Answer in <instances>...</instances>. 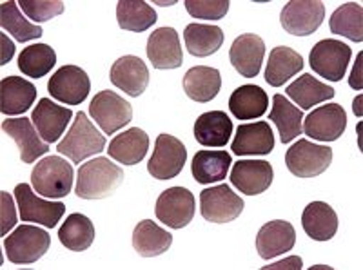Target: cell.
Instances as JSON below:
<instances>
[{
  "label": "cell",
  "instance_id": "cell-1",
  "mask_svg": "<svg viewBox=\"0 0 363 270\" xmlns=\"http://www.w3.org/2000/svg\"><path fill=\"white\" fill-rule=\"evenodd\" d=\"M124 184V171L109 158L99 156L80 165L74 193L82 200H102L115 193Z\"/></svg>",
  "mask_w": 363,
  "mask_h": 270
},
{
  "label": "cell",
  "instance_id": "cell-2",
  "mask_svg": "<svg viewBox=\"0 0 363 270\" xmlns=\"http://www.w3.org/2000/svg\"><path fill=\"white\" fill-rule=\"evenodd\" d=\"M73 165L62 156H48L35 165L31 172V185L35 193L50 200L66 198L73 189Z\"/></svg>",
  "mask_w": 363,
  "mask_h": 270
},
{
  "label": "cell",
  "instance_id": "cell-3",
  "mask_svg": "<svg viewBox=\"0 0 363 270\" xmlns=\"http://www.w3.org/2000/svg\"><path fill=\"white\" fill-rule=\"evenodd\" d=\"M104 149H106V138L96 129L95 123L89 122L87 115L82 111L74 116L69 133L57 145V151L60 154L67 156L77 165L86 160V158H89V156L102 152Z\"/></svg>",
  "mask_w": 363,
  "mask_h": 270
},
{
  "label": "cell",
  "instance_id": "cell-4",
  "mask_svg": "<svg viewBox=\"0 0 363 270\" xmlns=\"http://www.w3.org/2000/svg\"><path fill=\"white\" fill-rule=\"evenodd\" d=\"M50 234L33 225H21L4 240L6 256L15 265L37 263L50 250Z\"/></svg>",
  "mask_w": 363,
  "mask_h": 270
},
{
  "label": "cell",
  "instance_id": "cell-5",
  "mask_svg": "<svg viewBox=\"0 0 363 270\" xmlns=\"http://www.w3.org/2000/svg\"><path fill=\"white\" fill-rule=\"evenodd\" d=\"M333 162V149L318 145L309 140H298L285 154V165L298 178H314L329 169Z\"/></svg>",
  "mask_w": 363,
  "mask_h": 270
},
{
  "label": "cell",
  "instance_id": "cell-6",
  "mask_svg": "<svg viewBox=\"0 0 363 270\" xmlns=\"http://www.w3.org/2000/svg\"><path fill=\"white\" fill-rule=\"evenodd\" d=\"M15 200H17L21 220L24 223H40L48 229H55L66 213V205L62 201H48L38 198L33 191V185H17Z\"/></svg>",
  "mask_w": 363,
  "mask_h": 270
},
{
  "label": "cell",
  "instance_id": "cell-7",
  "mask_svg": "<svg viewBox=\"0 0 363 270\" xmlns=\"http://www.w3.org/2000/svg\"><path fill=\"white\" fill-rule=\"evenodd\" d=\"M352 51L342 40L325 38L320 40L309 55V64L316 74L330 82H340L345 77L347 66L351 62Z\"/></svg>",
  "mask_w": 363,
  "mask_h": 270
},
{
  "label": "cell",
  "instance_id": "cell-8",
  "mask_svg": "<svg viewBox=\"0 0 363 270\" xmlns=\"http://www.w3.org/2000/svg\"><path fill=\"white\" fill-rule=\"evenodd\" d=\"M89 116L106 135L120 131L133 120V107L113 91H100L89 103Z\"/></svg>",
  "mask_w": 363,
  "mask_h": 270
},
{
  "label": "cell",
  "instance_id": "cell-9",
  "mask_svg": "<svg viewBox=\"0 0 363 270\" xmlns=\"http://www.w3.org/2000/svg\"><path fill=\"white\" fill-rule=\"evenodd\" d=\"M200 213L211 223H231L244 213V200L225 184L203 189L200 193Z\"/></svg>",
  "mask_w": 363,
  "mask_h": 270
},
{
  "label": "cell",
  "instance_id": "cell-10",
  "mask_svg": "<svg viewBox=\"0 0 363 270\" xmlns=\"http://www.w3.org/2000/svg\"><path fill=\"white\" fill-rule=\"evenodd\" d=\"M325 6L320 0H291L280 13L281 28L294 37H309L322 26Z\"/></svg>",
  "mask_w": 363,
  "mask_h": 270
},
{
  "label": "cell",
  "instance_id": "cell-11",
  "mask_svg": "<svg viewBox=\"0 0 363 270\" xmlns=\"http://www.w3.org/2000/svg\"><path fill=\"white\" fill-rule=\"evenodd\" d=\"M187 162L186 145L171 135H160L157 138L153 156L147 164L149 174L155 180H173L182 172Z\"/></svg>",
  "mask_w": 363,
  "mask_h": 270
},
{
  "label": "cell",
  "instance_id": "cell-12",
  "mask_svg": "<svg viewBox=\"0 0 363 270\" xmlns=\"http://www.w3.org/2000/svg\"><path fill=\"white\" fill-rule=\"evenodd\" d=\"M196 201L193 193L186 187H171L158 196L157 213L158 220L171 229H184L193 221Z\"/></svg>",
  "mask_w": 363,
  "mask_h": 270
},
{
  "label": "cell",
  "instance_id": "cell-13",
  "mask_svg": "<svg viewBox=\"0 0 363 270\" xmlns=\"http://www.w3.org/2000/svg\"><path fill=\"white\" fill-rule=\"evenodd\" d=\"M347 113L338 103H327L316 107L307 115L306 122L301 125V133L318 142H336L345 133Z\"/></svg>",
  "mask_w": 363,
  "mask_h": 270
},
{
  "label": "cell",
  "instance_id": "cell-14",
  "mask_svg": "<svg viewBox=\"0 0 363 270\" xmlns=\"http://www.w3.org/2000/svg\"><path fill=\"white\" fill-rule=\"evenodd\" d=\"M48 91L58 102L80 106L91 91L89 77L79 66H62L50 78Z\"/></svg>",
  "mask_w": 363,
  "mask_h": 270
},
{
  "label": "cell",
  "instance_id": "cell-15",
  "mask_svg": "<svg viewBox=\"0 0 363 270\" xmlns=\"http://www.w3.org/2000/svg\"><path fill=\"white\" fill-rule=\"evenodd\" d=\"M272 178V165L265 160H238L231 171L233 187L247 196L265 193L271 187Z\"/></svg>",
  "mask_w": 363,
  "mask_h": 270
},
{
  "label": "cell",
  "instance_id": "cell-16",
  "mask_svg": "<svg viewBox=\"0 0 363 270\" xmlns=\"http://www.w3.org/2000/svg\"><path fill=\"white\" fill-rule=\"evenodd\" d=\"M2 131L11 136L21 149V158L24 164H33L37 158L50 151V144L40 138L33 120L29 118H8L2 122Z\"/></svg>",
  "mask_w": 363,
  "mask_h": 270
},
{
  "label": "cell",
  "instance_id": "cell-17",
  "mask_svg": "<svg viewBox=\"0 0 363 270\" xmlns=\"http://www.w3.org/2000/svg\"><path fill=\"white\" fill-rule=\"evenodd\" d=\"M265 42L258 35H240L229 50V60L233 67L244 78L258 77L264 64Z\"/></svg>",
  "mask_w": 363,
  "mask_h": 270
},
{
  "label": "cell",
  "instance_id": "cell-18",
  "mask_svg": "<svg viewBox=\"0 0 363 270\" xmlns=\"http://www.w3.org/2000/svg\"><path fill=\"white\" fill-rule=\"evenodd\" d=\"M147 57L155 69H177L184 62L182 44L173 28H160L149 35Z\"/></svg>",
  "mask_w": 363,
  "mask_h": 270
},
{
  "label": "cell",
  "instance_id": "cell-19",
  "mask_svg": "<svg viewBox=\"0 0 363 270\" xmlns=\"http://www.w3.org/2000/svg\"><path fill=\"white\" fill-rule=\"evenodd\" d=\"M274 149V135L267 122L242 123L236 129L231 151L238 156H265Z\"/></svg>",
  "mask_w": 363,
  "mask_h": 270
},
{
  "label": "cell",
  "instance_id": "cell-20",
  "mask_svg": "<svg viewBox=\"0 0 363 270\" xmlns=\"http://www.w3.org/2000/svg\"><path fill=\"white\" fill-rule=\"evenodd\" d=\"M71 118H73V111L51 102L50 99H40L31 115L37 131L48 144H55L60 140V136H64Z\"/></svg>",
  "mask_w": 363,
  "mask_h": 270
},
{
  "label": "cell",
  "instance_id": "cell-21",
  "mask_svg": "<svg viewBox=\"0 0 363 270\" xmlns=\"http://www.w3.org/2000/svg\"><path fill=\"white\" fill-rule=\"evenodd\" d=\"M296 243V232L289 221H269L258 230L256 250L262 259H272L284 252H291Z\"/></svg>",
  "mask_w": 363,
  "mask_h": 270
},
{
  "label": "cell",
  "instance_id": "cell-22",
  "mask_svg": "<svg viewBox=\"0 0 363 270\" xmlns=\"http://www.w3.org/2000/svg\"><path fill=\"white\" fill-rule=\"evenodd\" d=\"M111 82L129 96H140L149 84V69L144 60L135 55L118 58L111 67Z\"/></svg>",
  "mask_w": 363,
  "mask_h": 270
},
{
  "label": "cell",
  "instance_id": "cell-23",
  "mask_svg": "<svg viewBox=\"0 0 363 270\" xmlns=\"http://www.w3.org/2000/svg\"><path fill=\"white\" fill-rule=\"evenodd\" d=\"M37 100V87L18 77H6L0 82V111L4 115H22Z\"/></svg>",
  "mask_w": 363,
  "mask_h": 270
},
{
  "label": "cell",
  "instance_id": "cell-24",
  "mask_svg": "<svg viewBox=\"0 0 363 270\" xmlns=\"http://www.w3.org/2000/svg\"><path fill=\"white\" fill-rule=\"evenodd\" d=\"M233 136V122L223 111L203 113L194 122V138L203 147H225Z\"/></svg>",
  "mask_w": 363,
  "mask_h": 270
},
{
  "label": "cell",
  "instance_id": "cell-25",
  "mask_svg": "<svg viewBox=\"0 0 363 270\" xmlns=\"http://www.w3.org/2000/svg\"><path fill=\"white\" fill-rule=\"evenodd\" d=\"M301 227L314 242H329L338 230V216L325 201H313L301 214Z\"/></svg>",
  "mask_w": 363,
  "mask_h": 270
},
{
  "label": "cell",
  "instance_id": "cell-26",
  "mask_svg": "<svg viewBox=\"0 0 363 270\" xmlns=\"http://www.w3.org/2000/svg\"><path fill=\"white\" fill-rule=\"evenodd\" d=\"M149 151V136L138 127L120 133L109 144V156L122 165L140 164Z\"/></svg>",
  "mask_w": 363,
  "mask_h": 270
},
{
  "label": "cell",
  "instance_id": "cell-27",
  "mask_svg": "<svg viewBox=\"0 0 363 270\" xmlns=\"http://www.w3.org/2000/svg\"><path fill=\"white\" fill-rule=\"evenodd\" d=\"M267 93L260 86H252V84L240 86L229 99V109H231L233 116L242 122L262 118L267 113Z\"/></svg>",
  "mask_w": 363,
  "mask_h": 270
},
{
  "label": "cell",
  "instance_id": "cell-28",
  "mask_svg": "<svg viewBox=\"0 0 363 270\" xmlns=\"http://www.w3.org/2000/svg\"><path fill=\"white\" fill-rule=\"evenodd\" d=\"M301 69H303V57L291 47L278 45L269 55L267 67H265V82L272 87H280L287 80L296 77Z\"/></svg>",
  "mask_w": 363,
  "mask_h": 270
},
{
  "label": "cell",
  "instance_id": "cell-29",
  "mask_svg": "<svg viewBox=\"0 0 363 270\" xmlns=\"http://www.w3.org/2000/svg\"><path fill=\"white\" fill-rule=\"evenodd\" d=\"M222 87V74L215 67H191L184 77V91L191 100L199 103L211 102Z\"/></svg>",
  "mask_w": 363,
  "mask_h": 270
},
{
  "label": "cell",
  "instance_id": "cell-30",
  "mask_svg": "<svg viewBox=\"0 0 363 270\" xmlns=\"http://www.w3.org/2000/svg\"><path fill=\"white\" fill-rule=\"evenodd\" d=\"M231 165L233 158L227 151H199L191 164V172L199 184H216L225 180Z\"/></svg>",
  "mask_w": 363,
  "mask_h": 270
},
{
  "label": "cell",
  "instance_id": "cell-31",
  "mask_svg": "<svg viewBox=\"0 0 363 270\" xmlns=\"http://www.w3.org/2000/svg\"><path fill=\"white\" fill-rule=\"evenodd\" d=\"M171 243L173 236L151 220L140 221L133 230V247L142 258H155L167 252Z\"/></svg>",
  "mask_w": 363,
  "mask_h": 270
},
{
  "label": "cell",
  "instance_id": "cell-32",
  "mask_svg": "<svg viewBox=\"0 0 363 270\" xmlns=\"http://www.w3.org/2000/svg\"><path fill=\"white\" fill-rule=\"evenodd\" d=\"M287 96L301 109H313L318 103L335 99V89L327 84L320 82L313 74H301L285 89Z\"/></svg>",
  "mask_w": 363,
  "mask_h": 270
},
{
  "label": "cell",
  "instance_id": "cell-33",
  "mask_svg": "<svg viewBox=\"0 0 363 270\" xmlns=\"http://www.w3.org/2000/svg\"><path fill=\"white\" fill-rule=\"evenodd\" d=\"M269 120L274 122V125L278 127L281 144H289L296 136L301 135L303 113L285 99L284 94H274L272 109L269 113Z\"/></svg>",
  "mask_w": 363,
  "mask_h": 270
},
{
  "label": "cell",
  "instance_id": "cell-34",
  "mask_svg": "<svg viewBox=\"0 0 363 270\" xmlns=\"http://www.w3.org/2000/svg\"><path fill=\"white\" fill-rule=\"evenodd\" d=\"M95 225L84 214H69L62 227L58 229V240L66 247L67 250L73 252H84L89 249L95 242Z\"/></svg>",
  "mask_w": 363,
  "mask_h": 270
},
{
  "label": "cell",
  "instance_id": "cell-35",
  "mask_svg": "<svg viewBox=\"0 0 363 270\" xmlns=\"http://www.w3.org/2000/svg\"><path fill=\"white\" fill-rule=\"evenodd\" d=\"M186 47L193 57H209L216 53L223 44V31L218 26L189 24L184 31Z\"/></svg>",
  "mask_w": 363,
  "mask_h": 270
},
{
  "label": "cell",
  "instance_id": "cell-36",
  "mask_svg": "<svg viewBox=\"0 0 363 270\" xmlns=\"http://www.w3.org/2000/svg\"><path fill=\"white\" fill-rule=\"evenodd\" d=\"M116 21L125 31L144 33L157 22V11L144 0H120L116 4Z\"/></svg>",
  "mask_w": 363,
  "mask_h": 270
},
{
  "label": "cell",
  "instance_id": "cell-37",
  "mask_svg": "<svg viewBox=\"0 0 363 270\" xmlns=\"http://www.w3.org/2000/svg\"><path fill=\"white\" fill-rule=\"evenodd\" d=\"M330 31L335 35L349 38L352 42L363 40V8L356 2H347L340 6L329 21Z\"/></svg>",
  "mask_w": 363,
  "mask_h": 270
},
{
  "label": "cell",
  "instance_id": "cell-38",
  "mask_svg": "<svg viewBox=\"0 0 363 270\" xmlns=\"http://www.w3.org/2000/svg\"><path fill=\"white\" fill-rule=\"evenodd\" d=\"M0 26L18 42L35 40V38L42 37V33H44L40 26L29 22L22 15L17 2H11V0L0 6Z\"/></svg>",
  "mask_w": 363,
  "mask_h": 270
},
{
  "label": "cell",
  "instance_id": "cell-39",
  "mask_svg": "<svg viewBox=\"0 0 363 270\" xmlns=\"http://www.w3.org/2000/svg\"><path fill=\"white\" fill-rule=\"evenodd\" d=\"M57 64V53L51 45L35 44L22 50L18 57V69L29 78H42Z\"/></svg>",
  "mask_w": 363,
  "mask_h": 270
},
{
  "label": "cell",
  "instance_id": "cell-40",
  "mask_svg": "<svg viewBox=\"0 0 363 270\" xmlns=\"http://www.w3.org/2000/svg\"><path fill=\"white\" fill-rule=\"evenodd\" d=\"M18 8L28 15L29 21L37 24V22H48L62 15L64 2L62 0H21Z\"/></svg>",
  "mask_w": 363,
  "mask_h": 270
},
{
  "label": "cell",
  "instance_id": "cell-41",
  "mask_svg": "<svg viewBox=\"0 0 363 270\" xmlns=\"http://www.w3.org/2000/svg\"><path fill=\"white\" fill-rule=\"evenodd\" d=\"M187 13L199 21H220L229 11V0H186Z\"/></svg>",
  "mask_w": 363,
  "mask_h": 270
},
{
  "label": "cell",
  "instance_id": "cell-42",
  "mask_svg": "<svg viewBox=\"0 0 363 270\" xmlns=\"http://www.w3.org/2000/svg\"><path fill=\"white\" fill-rule=\"evenodd\" d=\"M17 223V214H15V205H13L11 194L0 193V234L6 236L8 230H11Z\"/></svg>",
  "mask_w": 363,
  "mask_h": 270
},
{
  "label": "cell",
  "instance_id": "cell-43",
  "mask_svg": "<svg viewBox=\"0 0 363 270\" xmlns=\"http://www.w3.org/2000/svg\"><path fill=\"white\" fill-rule=\"evenodd\" d=\"M362 60H363V53H359L358 58H356V66L352 67L351 80H349V84H351L352 89H358V91L363 87V82H362Z\"/></svg>",
  "mask_w": 363,
  "mask_h": 270
},
{
  "label": "cell",
  "instance_id": "cell-44",
  "mask_svg": "<svg viewBox=\"0 0 363 270\" xmlns=\"http://www.w3.org/2000/svg\"><path fill=\"white\" fill-rule=\"evenodd\" d=\"M264 269H267V270H277V269H294V270H300L301 269V259L296 258V256H293V258L285 259V261L274 263V265L264 266Z\"/></svg>",
  "mask_w": 363,
  "mask_h": 270
},
{
  "label": "cell",
  "instance_id": "cell-45",
  "mask_svg": "<svg viewBox=\"0 0 363 270\" xmlns=\"http://www.w3.org/2000/svg\"><path fill=\"white\" fill-rule=\"evenodd\" d=\"M2 66H4V64H8L9 60H11L13 58V53H15V45H13V42L11 40H8V37H6L4 33H2Z\"/></svg>",
  "mask_w": 363,
  "mask_h": 270
},
{
  "label": "cell",
  "instance_id": "cell-46",
  "mask_svg": "<svg viewBox=\"0 0 363 270\" xmlns=\"http://www.w3.org/2000/svg\"><path fill=\"white\" fill-rule=\"evenodd\" d=\"M359 103H362V99H358L354 102V115H362V109H359Z\"/></svg>",
  "mask_w": 363,
  "mask_h": 270
}]
</instances>
